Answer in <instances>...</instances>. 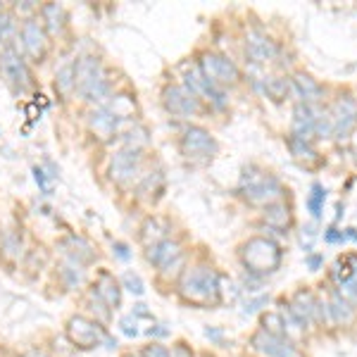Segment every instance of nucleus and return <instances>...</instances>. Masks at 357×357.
<instances>
[{"label":"nucleus","instance_id":"30","mask_svg":"<svg viewBox=\"0 0 357 357\" xmlns=\"http://www.w3.org/2000/svg\"><path fill=\"white\" fill-rule=\"evenodd\" d=\"M20 250H22V238L17 234H5L3 238V252L10 257V260H15V257H20Z\"/></svg>","mask_w":357,"mask_h":357},{"label":"nucleus","instance_id":"31","mask_svg":"<svg viewBox=\"0 0 357 357\" xmlns=\"http://www.w3.org/2000/svg\"><path fill=\"white\" fill-rule=\"evenodd\" d=\"M15 31H17L15 17H13V15L0 13V43H5L10 36H15Z\"/></svg>","mask_w":357,"mask_h":357},{"label":"nucleus","instance_id":"4","mask_svg":"<svg viewBox=\"0 0 357 357\" xmlns=\"http://www.w3.org/2000/svg\"><path fill=\"white\" fill-rule=\"evenodd\" d=\"M241 260H243L250 276H264L279 269L281 250L269 238H250L241 248Z\"/></svg>","mask_w":357,"mask_h":357},{"label":"nucleus","instance_id":"39","mask_svg":"<svg viewBox=\"0 0 357 357\" xmlns=\"http://www.w3.org/2000/svg\"><path fill=\"white\" fill-rule=\"evenodd\" d=\"M33 176H36V183H38V186H41L43 191L48 193V186H45V176H43V169H38V167H36V169H33Z\"/></svg>","mask_w":357,"mask_h":357},{"label":"nucleus","instance_id":"10","mask_svg":"<svg viewBox=\"0 0 357 357\" xmlns=\"http://www.w3.org/2000/svg\"><path fill=\"white\" fill-rule=\"evenodd\" d=\"M0 74L5 77V82L17 86V89H26L31 84V74H29V67L24 65L22 55L17 53L15 45H5L0 50Z\"/></svg>","mask_w":357,"mask_h":357},{"label":"nucleus","instance_id":"5","mask_svg":"<svg viewBox=\"0 0 357 357\" xmlns=\"http://www.w3.org/2000/svg\"><path fill=\"white\" fill-rule=\"evenodd\" d=\"M65 333L74 348L93 350L98 345H102V341H105V336H107V329L102 324H98L96 319H91V317L74 314L67 319Z\"/></svg>","mask_w":357,"mask_h":357},{"label":"nucleus","instance_id":"23","mask_svg":"<svg viewBox=\"0 0 357 357\" xmlns=\"http://www.w3.org/2000/svg\"><path fill=\"white\" fill-rule=\"evenodd\" d=\"M264 222L269 224V227H276V229H286L291 224V212L289 207L284 203H272L264 207Z\"/></svg>","mask_w":357,"mask_h":357},{"label":"nucleus","instance_id":"32","mask_svg":"<svg viewBox=\"0 0 357 357\" xmlns=\"http://www.w3.org/2000/svg\"><path fill=\"white\" fill-rule=\"evenodd\" d=\"M119 331H122L126 338H136L138 333H141V331H138V321L131 314H126V317L119 319Z\"/></svg>","mask_w":357,"mask_h":357},{"label":"nucleus","instance_id":"41","mask_svg":"<svg viewBox=\"0 0 357 357\" xmlns=\"http://www.w3.org/2000/svg\"><path fill=\"white\" fill-rule=\"evenodd\" d=\"M102 345H105L107 350H114V348H117V338H112L110 333H107V336H105V341H102Z\"/></svg>","mask_w":357,"mask_h":357},{"label":"nucleus","instance_id":"18","mask_svg":"<svg viewBox=\"0 0 357 357\" xmlns=\"http://www.w3.org/2000/svg\"><path fill=\"white\" fill-rule=\"evenodd\" d=\"M96 293L102 298V303L107 305V307L112 310H119V305H122V286L114 281V276L110 274H100V279L96 281Z\"/></svg>","mask_w":357,"mask_h":357},{"label":"nucleus","instance_id":"6","mask_svg":"<svg viewBox=\"0 0 357 357\" xmlns=\"http://www.w3.org/2000/svg\"><path fill=\"white\" fill-rule=\"evenodd\" d=\"M198 67H200V72L205 74L207 82L215 84L217 89H222V86H227V84H236L241 79L238 67H236L229 57L217 55V53H207L203 60H200Z\"/></svg>","mask_w":357,"mask_h":357},{"label":"nucleus","instance_id":"3","mask_svg":"<svg viewBox=\"0 0 357 357\" xmlns=\"http://www.w3.org/2000/svg\"><path fill=\"white\" fill-rule=\"evenodd\" d=\"M241 193L248 198V203L272 205V203H279L281 200L284 186H281L276 176L257 169V167H248L243 172V178H241Z\"/></svg>","mask_w":357,"mask_h":357},{"label":"nucleus","instance_id":"21","mask_svg":"<svg viewBox=\"0 0 357 357\" xmlns=\"http://www.w3.org/2000/svg\"><path fill=\"white\" fill-rule=\"evenodd\" d=\"M291 89L296 91V96L303 98L305 105H312L321 98V86L314 82V79H310L307 74H298L296 79H293Z\"/></svg>","mask_w":357,"mask_h":357},{"label":"nucleus","instance_id":"28","mask_svg":"<svg viewBox=\"0 0 357 357\" xmlns=\"http://www.w3.org/2000/svg\"><path fill=\"white\" fill-rule=\"evenodd\" d=\"M324 198H326L324 186H321V183H314L312 193H310V198H307V207H310V212H312L314 217L321 215V207H324Z\"/></svg>","mask_w":357,"mask_h":357},{"label":"nucleus","instance_id":"13","mask_svg":"<svg viewBox=\"0 0 357 357\" xmlns=\"http://www.w3.org/2000/svg\"><path fill=\"white\" fill-rule=\"evenodd\" d=\"M331 114V124H333V136L345 138L350 136V131L357 124V102L353 98H338L336 105L329 110Z\"/></svg>","mask_w":357,"mask_h":357},{"label":"nucleus","instance_id":"1","mask_svg":"<svg viewBox=\"0 0 357 357\" xmlns=\"http://www.w3.org/2000/svg\"><path fill=\"white\" fill-rule=\"evenodd\" d=\"M178 293L186 303L210 307V305H217L222 301V276L215 267L198 264V267L183 272Z\"/></svg>","mask_w":357,"mask_h":357},{"label":"nucleus","instance_id":"22","mask_svg":"<svg viewBox=\"0 0 357 357\" xmlns=\"http://www.w3.org/2000/svg\"><path fill=\"white\" fill-rule=\"evenodd\" d=\"M60 279L67 291H77L86 284V272H84L82 264L67 260L65 264H60Z\"/></svg>","mask_w":357,"mask_h":357},{"label":"nucleus","instance_id":"36","mask_svg":"<svg viewBox=\"0 0 357 357\" xmlns=\"http://www.w3.org/2000/svg\"><path fill=\"white\" fill-rule=\"evenodd\" d=\"M169 357H193V350L188 348V345L183 343V341H178V343L174 345V348H172Z\"/></svg>","mask_w":357,"mask_h":357},{"label":"nucleus","instance_id":"40","mask_svg":"<svg viewBox=\"0 0 357 357\" xmlns=\"http://www.w3.org/2000/svg\"><path fill=\"white\" fill-rule=\"evenodd\" d=\"M24 357H53L50 353H45L43 348H33V350H29V353Z\"/></svg>","mask_w":357,"mask_h":357},{"label":"nucleus","instance_id":"17","mask_svg":"<svg viewBox=\"0 0 357 357\" xmlns=\"http://www.w3.org/2000/svg\"><path fill=\"white\" fill-rule=\"evenodd\" d=\"M293 114H296V119H293V136L310 141L314 136V126H317V107L301 102Z\"/></svg>","mask_w":357,"mask_h":357},{"label":"nucleus","instance_id":"12","mask_svg":"<svg viewBox=\"0 0 357 357\" xmlns=\"http://www.w3.org/2000/svg\"><path fill=\"white\" fill-rule=\"evenodd\" d=\"M141 162H143V155L138 148H124V151L114 153V158L110 162V176L117 183L131 181V178L141 172Z\"/></svg>","mask_w":357,"mask_h":357},{"label":"nucleus","instance_id":"42","mask_svg":"<svg viewBox=\"0 0 357 357\" xmlns=\"http://www.w3.org/2000/svg\"><path fill=\"white\" fill-rule=\"evenodd\" d=\"M317 264H319V257H312V260H310V267L317 269Z\"/></svg>","mask_w":357,"mask_h":357},{"label":"nucleus","instance_id":"7","mask_svg":"<svg viewBox=\"0 0 357 357\" xmlns=\"http://www.w3.org/2000/svg\"><path fill=\"white\" fill-rule=\"evenodd\" d=\"M250 348L252 353H257L260 357H301L296 343L286 336H274L262 329H257L250 338Z\"/></svg>","mask_w":357,"mask_h":357},{"label":"nucleus","instance_id":"43","mask_svg":"<svg viewBox=\"0 0 357 357\" xmlns=\"http://www.w3.org/2000/svg\"><path fill=\"white\" fill-rule=\"evenodd\" d=\"M122 357H141V355H134V353H126V355H122Z\"/></svg>","mask_w":357,"mask_h":357},{"label":"nucleus","instance_id":"26","mask_svg":"<svg viewBox=\"0 0 357 357\" xmlns=\"http://www.w3.org/2000/svg\"><path fill=\"white\" fill-rule=\"evenodd\" d=\"M260 329H262V331H267V333H274V336H286L284 319H281V314H276V312L262 314ZM286 338H289V336H286Z\"/></svg>","mask_w":357,"mask_h":357},{"label":"nucleus","instance_id":"15","mask_svg":"<svg viewBox=\"0 0 357 357\" xmlns=\"http://www.w3.org/2000/svg\"><path fill=\"white\" fill-rule=\"evenodd\" d=\"M317 303L319 301H317L310 291H298L296 296H293V301L289 303L291 312L298 317V321H301L305 329H310L317 321Z\"/></svg>","mask_w":357,"mask_h":357},{"label":"nucleus","instance_id":"8","mask_svg":"<svg viewBox=\"0 0 357 357\" xmlns=\"http://www.w3.org/2000/svg\"><path fill=\"white\" fill-rule=\"evenodd\" d=\"M181 151L191 160H212L217 153V141L210 136V131L200 129V126H188L181 138Z\"/></svg>","mask_w":357,"mask_h":357},{"label":"nucleus","instance_id":"20","mask_svg":"<svg viewBox=\"0 0 357 357\" xmlns=\"http://www.w3.org/2000/svg\"><path fill=\"white\" fill-rule=\"evenodd\" d=\"M329 305V314H331V324H348L350 319L355 317V307L350 301H345L338 291L331 293V301L326 303Z\"/></svg>","mask_w":357,"mask_h":357},{"label":"nucleus","instance_id":"34","mask_svg":"<svg viewBox=\"0 0 357 357\" xmlns=\"http://www.w3.org/2000/svg\"><path fill=\"white\" fill-rule=\"evenodd\" d=\"M289 89H291V84L286 82V79H272V82L267 84V91H269V93H272L274 98H281Z\"/></svg>","mask_w":357,"mask_h":357},{"label":"nucleus","instance_id":"35","mask_svg":"<svg viewBox=\"0 0 357 357\" xmlns=\"http://www.w3.org/2000/svg\"><path fill=\"white\" fill-rule=\"evenodd\" d=\"M131 317H134L136 321H138V319H155L153 312L148 310V305H143V303L134 305V310H131Z\"/></svg>","mask_w":357,"mask_h":357},{"label":"nucleus","instance_id":"11","mask_svg":"<svg viewBox=\"0 0 357 357\" xmlns=\"http://www.w3.org/2000/svg\"><path fill=\"white\" fill-rule=\"evenodd\" d=\"M165 107L176 117H193L200 112V100L195 98L186 86H169L165 91Z\"/></svg>","mask_w":357,"mask_h":357},{"label":"nucleus","instance_id":"33","mask_svg":"<svg viewBox=\"0 0 357 357\" xmlns=\"http://www.w3.org/2000/svg\"><path fill=\"white\" fill-rule=\"evenodd\" d=\"M138 355L141 357H169V350H167L160 341H153V343H148Z\"/></svg>","mask_w":357,"mask_h":357},{"label":"nucleus","instance_id":"2","mask_svg":"<svg viewBox=\"0 0 357 357\" xmlns=\"http://www.w3.org/2000/svg\"><path fill=\"white\" fill-rule=\"evenodd\" d=\"M74 89H79L86 100L100 102L110 93V79L96 57H82L74 65Z\"/></svg>","mask_w":357,"mask_h":357},{"label":"nucleus","instance_id":"29","mask_svg":"<svg viewBox=\"0 0 357 357\" xmlns=\"http://www.w3.org/2000/svg\"><path fill=\"white\" fill-rule=\"evenodd\" d=\"M122 289H126L129 293H134V296H143L146 293V284H143V279L138 274H134V272H126L124 276H122Z\"/></svg>","mask_w":357,"mask_h":357},{"label":"nucleus","instance_id":"14","mask_svg":"<svg viewBox=\"0 0 357 357\" xmlns=\"http://www.w3.org/2000/svg\"><path fill=\"white\" fill-rule=\"evenodd\" d=\"M22 45H24L26 55L33 57V60H41L45 55V48H48V41H45V29L38 20L29 17V20L22 24V36H20Z\"/></svg>","mask_w":357,"mask_h":357},{"label":"nucleus","instance_id":"37","mask_svg":"<svg viewBox=\"0 0 357 357\" xmlns=\"http://www.w3.org/2000/svg\"><path fill=\"white\" fill-rule=\"evenodd\" d=\"M146 333H148L151 338H165V336H169V329H167L165 324H155V326H151V329H148Z\"/></svg>","mask_w":357,"mask_h":357},{"label":"nucleus","instance_id":"24","mask_svg":"<svg viewBox=\"0 0 357 357\" xmlns=\"http://www.w3.org/2000/svg\"><path fill=\"white\" fill-rule=\"evenodd\" d=\"M289 146H291V151H293V155H296L298 160H305V162H314V160H317V151L312 148V143H310V141H303V138L291 136Z\"/></svg>","mask_w":357,"mask_h":357},{"label":"nucleus","instance_id":"25","mask_svg":"<svg viewBox=\"0 0 357 357\" xmlns=\"http://www.w3.org/2000/svg\"><path fill=\"white\" fill-rule=\"evenodd\" d=\"M41 15H43V20H45V24H48L50 31H60L62 29V22H65V10L60 8V5H55V3H50V5H45V8L41 10Z\"/></svg>","mask_w":357,"mask_h":357},{"label":"nucleus","instance_id":"16","mask_svg":"<svg viewBox=\"0 0 357 357\" xmlns=\"http://www.w3.org/2000/svg\"><path fill=\"white\" fill-rule=\"evenodd\" d=\"M245 53L250 57L252 62H269L276 57V45L274 41H269L267 36H262V33L252 31L248 33V41H245Z\"/></svg>","mask_w":357,"mask_h":357},{"label":"nucleus","instance_id":"38","mask_svg":"<svg viewBox=\"0 0 357 357\" xmlns=\"http://www.w3.org/2000/svg\"><path fill=\"white\" fill-rule=\"evenodd\" d=\"M114 250H117L119 260H129V248H126L124 243H114Z\"/></svg>","mask_w":357,"mask_h":357},{"label":"nucleus","instance_id":"27","mask_svg":"<svg viewBox=\"0 0 357 357\" xmlns=\"http://www.w3.org/2000/svg\"><path fill=\"white\" fill-rule=\"evenodd\" d=\"M55 86H57V91H60L62 96L72 93V91H74V65H65L60 72H57Z\"/></svg>","mask_w":357,"mask_h":357},{"label":"nucleus","instance_id":"9","mask_svg":"<svg viewBox=\"0 0 357 357\" xmlns=\"http://www.w3.org/2000/svg\"><path fill=\"white\" fill-rule=\"evenodd\" d=\"M146 260L151 262L153 267H158L162 274H172V269L176 272V267L183 264V250L176 241L165 238V241H158V243H153L148 248Z\"/></svg>","mask_w":357,"mask_h":357},{"label":"nucleus","instance_id":"19","mask_svg":"<svg viewBox=\"0 0 357 357\" xmlns=\"http://www.w3.org/2000/svg\"><path fill=\"white\" fill-rule=\"evenodd\" d=\"M122 119H117L114 114L107 110V107H100V110H96L91 114V129L98 131L102 138H110L112 134H117L119 129H122Z\"/></svg>","mask_w":357,"mask_h":357}]
</instances>
